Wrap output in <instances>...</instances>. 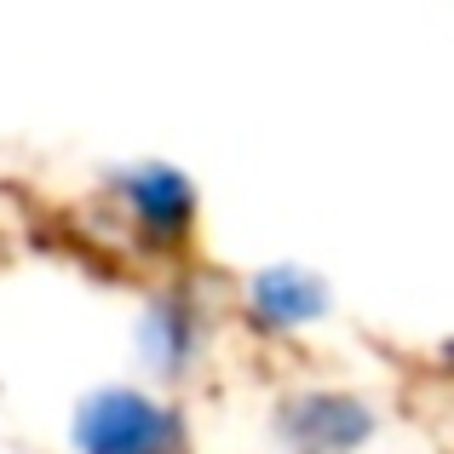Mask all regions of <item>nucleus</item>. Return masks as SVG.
Instances as JSON below:
<instances>
[{
  "instance_id": "f257e3e1",
  "label": "nucleus",
  "mask_w": 454,
  "mask_h": 454,
  "mask_svg": "<svg viewBox=\"0 0 454 454\" xmlns=\"http://www.w3.org/2000/svg\"><path fill=\"white\" fill-rule=\"evenodd\" d=\"M87 454H173V426L138 397H104L81 420Z\"/></svg>"
},
{
  "instance_id": "f03ea898",
  "label": "nucleus",
  "mask_w": 454,
  "mask_h": 454,
  "mask_svg": "<svg viewBox=\"0 0 454 454\" xmlns=\"http://www.w3.org/2000/svg\"><path fill=\"white\" fill-rule=\"evenodd\" d=\"M254 305H259L265 322H305V317L322 310V294H317V282L294 277V270H270L254 288Z\"/></svg>"
}]
</instances>
